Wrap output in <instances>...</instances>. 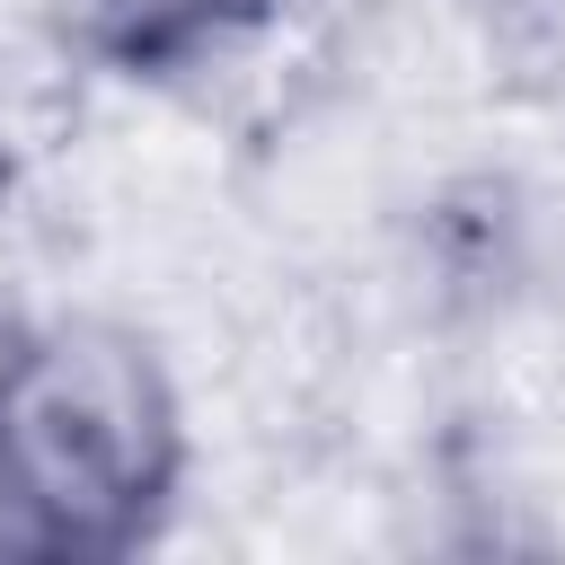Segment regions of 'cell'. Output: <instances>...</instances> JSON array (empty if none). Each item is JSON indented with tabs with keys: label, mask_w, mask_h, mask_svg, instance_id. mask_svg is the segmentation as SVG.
<instances>
[{
	"label": "cell",
	"mask_w": 565,
	"mask_h": 565,
	"mask_svg": "<svg viewBox=\"0 0 565 565\" xmlns=\"http://www.w3.org/2000/svg\"><path fill=\"white\" fill-rule=\"evenodd\" d=\"M53 44L115 79H203L282 26V0H35Z\"/></svg>",
	"instance_id": "obj_2"
},
{
	"label": "cell",
	"mask_w": 565,
	"mask_h": 565,
	"mask_svg": "<svg viewBox=\"0 0 565 565\" xmlns=\"http://www.w3.org/2000/svg\"><path fill=\"white\" fill-rule=\"evenodd\" d=\"M194 468L168 353L106 309L0 327V547L106 565L159 539Z\"/></svg>",
	"instance_id": "obj_1"
}]
</instances>
